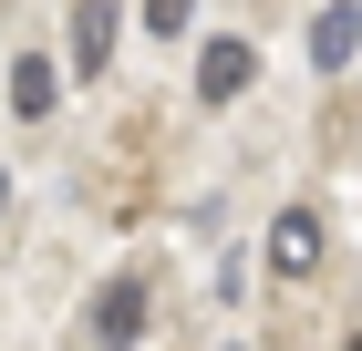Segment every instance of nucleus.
<instances>
[{"label": "nucleus", "instance_id": "nucleus-1", "mask_svg": "<svg viewBox=\"0 0 362 351\" xmlns=\"http://www.w3.org/2000/svg\"><path fill=\"white\" fill-rule=\"evenodd\" d=\"M249 83H259V52L238 42V31H218V42L197 52V104H238Z\"/></svg>", "mask_w": 362, "mask_h": 351}, {"label": "nucleus", "instance_id": "nucleus-5", "mask_svg": "<svg viewBox=\"0 0 362 351\" xmlns=\"http://www.w3.org/2000/svg\"><path fill=\"white\" fill-rule=\"evenodd\" d=\"M114 62V0H83L73 11V73H104Z\"/></svg>", "mask_w": 362, "mask_h": 351}, {"label": "nucleus", "instance_id": "nucleus-2", "mask_svg": "<svg viewBox=\"0 0 362 351\" xmlns=\"http://www.w3.org/2000/svg\"><path fill=\"white\" fill-rule=\"evenodd\" d=\"M269 269L279 279H310V269H321V217H310V207H290L269 227Z\"/></svg>", "mask_w": 362, "mask_h": 351}, {"label": "nucleus", "instance_id": "nucleus-3", "mask_svg": "<svg viewBox=\"0 0 362 351\" xmlns=\"http://www.w3.org/2000/svg\"><path fill=\"white\" fill-rule=\"evenodd\" d=\"M93 341H145V290L135 279H104V290H93Z\"/></svg>", "mask_w": 362, "mask_h": 351}, {"label": "nucleus", "instance_id": "nucleus-4", "mask_svg": "<svg viewBox=\"0 0 362 351\" xmlns=\"http://www.w3.org/2000/svg\"><path fill=\"white\" fill-rule=\"evenodd\" d=\"M352 52H362V0H332V11L310 21V62H321V73H341Z\"/></svg>", "mask_w": 362, "mask_h": 351}, {"label": "nucleus", "instance_id": "nucleus-6", "mask_svg": "<svg viewBox=\"0 0 362 351\" xmlns=\"http://www.w3.org/2000/svg\"><path fill=\"white\" fill-rule=\"evenodd\" d=\"M52 104H62V73H52V62H42V52H31L21 73H11V114H31V124H42V114H52Z\"/></svg>", "mask_w": 362, "mask_h": 351}, {"label": "nucleus", "instance_id": "nucleus-8", "mask_svg": "<svg viewBox=\"0 0 362 351\" xmlns=\"http://www.w3.org/2000/svg\"><path fill=\"white\" fill-rule=\"evenodd\" d=\"M0 217H11V165H0Z\"/></svg>", "mask_w": 362, "mask_h": 351}, {"label": "nucleus", "instance_id": "nucleus-7", "mask_svg": "<svg viewBox=\"0 0 362 351\" xmlns=\"http://www.w3.org/2000/svg\"><path fill=\"white\" fill-rule=\"evenodd\" d=\"M187 21H197V0H145V31H156V42H176Z\"/></svg>", "mask_w": 362, "mask_h": 351}]
</instances>
